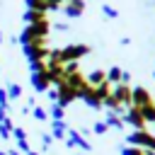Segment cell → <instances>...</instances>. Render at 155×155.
I'll use <instances>...</instances> for the list:
<instances>
[{
	"mask_svg": "<svg viewBox=\"0 0 155 155\" xmlns=\"http://www.w3.org/2000/svg\"><path fill=\"white\" fill-rule=\"evenodd\" d=\"M128 145H136V148H143V150H155V133L150 128H143V131H131L126 136Z\"/></svg>",
	"mask_w": 155,
	"mask_h": 155,
	"instance_id": "1",
	"label": "cell"
},
{
	"mask_svg": "<svg viewBox=\"0 0 155 155\" xmlns=\"http://www.w3.org/2000/svg\"><path fill=\"white\" fill-rule=\"evenodd\" d=\"M78 99V92L68 85V82H58L56 85V102L61 104V107H68V104H73Z\"/></svg>",
	"mask_w": 155,
	"mask_h": 155,
	"instance_id": "2",
	"label": "cell"
},
{
	"mask_svg": "<svg viewBox=\"0 0 155 155\" xmlns=\"http://www.w3.org/2000/svg\"><path fill=\"white\" fill-rule=\"evenodd\" d=\"M124 124L133 126V131H143V128H148V121L143 119V114H140L136 107H128V109H126V114H124Z\"/></svg>",
	"mask_w": 155,
	"mask_h": 155,
	"instance_id": "3",
	"label": "cell"
},
{
	"mask_svg": "<svg viewBox=\"0 0 155 155\" xmlns=\"http://www.w3.org/2000/svg\"><path fill=\"white\" fill-rule=\"evenodd\" d=\"M148 104H155V99H153V94H150V90L148 87H133V104L131 107H136V109H140V107H148Z\"/></svg>",
	"mask_w": 155,
	"mask_h": 155,
	"instance_id": "4",
	"label": "cell"
},
{
	"mask_svg": "<svg viewBox=\"0 0 155 155\" xmlns=\"http://www.w3.org/2000/svg\"><path fill=\"white\" fill-rule=\"evenodd\" d=\"M31 85L36 92H48L51 90V78L46 70H39V73H31Z\"/></svg>",
	"mask_w": 155,
	"mask_h": 155,
	"instance_id": "5",
	"label": "cell"
},
{
	"mask_svg": "<svg viewBox=\"0 0 155 155\" xmlns=\"http://www.w3.org/2000/svg\"><path fill=\"white\" fill-rule=\"evenodd\" d=\"M65 145H68V148H80V150H90V148H92V145H90V143L82 138V133H78L75 128H70V131H68Z\"/></svg>",
	"mask_w": 155,
	"mask_h": 155,
	"instance_id": "6",
	"label": "cell"
},
{
	"mask_svg": "<svg viewBox=\"0 0 155 155\" xmlns=\"http://www.w3.org/2000/svg\"><path fill=\"white\" fill-rule=\"evenodd\" d=\"M80 99H82V102H85L90 109H97V111L104 107V104H102V99H99V94H97V90H94L92 85H90V87L82 92V97H80Z\"/></svg>",
	"mask_w": 155,
	"mask_h": 155,
	"instance_id": "7",
	"label": "cell"
},
{
	"mask_svg": "<svg viewBox=\"0 0 155 155\" xmlns=\"http://www.w3.org/2000/svg\"><path fill=\"white\" fill-rule=\"evenodd\" d=\"M51 136H53V140H65L68 138L65 121H51Z\"/></svg>",
	"mask_w": 155,
	"mask_h": 155,
	"instance_id": "8",
	"label": "cell"
},
{
	"mask_svg": "<svg viewBox=\"0 0 155 155\" xmlns=\"http://www.w3.org/2000/svg\"><path fill=\"white\" fill-rule=\"evenodd\" d=\"M107 80H109L111 85H119V82L124 80V70H121L119 65H111V68L107 70Z\"/></svg>",
	"mask_w": 155,
	"mask_h": 155,
	"instance_id": "9",
	"label": "cell"
},
{
	"mask_svg": "<svg viewBox=\"0 0 155 155\" xmlns=\"http://www.w3.org/2000/svg\"><path fill=\"white\" fill-rule=\"evenodd\" d=\"M104 121H107V126H109V128H116V131H121V128H124V119H121L116 111H109Z\"/></svg>",
	"mask_w": 155,
	"mask_h": 155,
	"instance_id": "10",
	"label": "cell"
},
{
	"mask_svg": "<svg viewBox=\"0 0 155 155\" xmlns=\"http://www.w3.org/2000/svg\"><path fill=\"white\" fill-rule=\"evenodd\" d=\"M138 111L143 114V119H145L148 124H155V104H148V107H140Z\"/></svg>",
	"mask_w": 155,
	"mask_h": 155,
	"instance_id": "11",
	"label": "cell"
},
{
	"mask_svg": "<svg viewBox=\"0 0 155 155\" xmlns=\"http://www.w3.org/2000/svg\"><path fill=\"white\" fill-rule=\"evenodd\" d=\"M63 109H65V107H61L58 102H53V104H51V119H53V121H63V116H65Z\"/></svg>",
	"mask_w": 155,
	"mask_h": 155,
	"instance_id": "12",
	"label": "cell"
},
{
	"mask_svg": "<svg viewBox=\"0 0 155 155\" xmlns=\"http://www.w3.org/2000/svg\"><path fill=\"white\" fill-rule=\"evenodd\" d=\"M31 114H34V119H36V121H48V111H46V109H41V107H34V109H31Z\"/></svg>",
	"mask_w": 155,
	"mask_h": 155,
	"instance_id": "13",
	"label": "cell"
},
{
	"mask_svg": "<svg viewBox=\"0 0 155 155\" xmlns=\"http://www.w3.org/2000/svg\"><path fill=\"white\" fill-rule=\"evenodd\" d=\"M121 155H145V150L136 148V145H126V148H121Z\"/></svg>",
	"mask_w": 155,
	"mask_h": 155,
	"instance_id": "14",
	"label": "cell"
},
{
	"mask_svg": "<svg viewBox=\"0 0 155 155\" xmlns=\"http://www.w3.org/2000/svg\"><path fill=\"white\" fill-rule=\"evenodd\" d=\"M102 12H104V17H109V19H116V17H119V10L111 7V5H102Z\"/></svg>",
	"mask_w": 155,
	"mask_h": 155,
	"instance_id": "15",
	"label": "cell"
},
{
	"mask_svg": "<svg viewBox=\"0 0 155 155\" xmlns=\"http://www.w3.org/2000/svg\"><path fill=\"white\" fill-rule=\"evenodd\" d=\"M92 131H94L97 136H104V133L109 131V126H107V121H97V124L92 126Z\"/></svg>",
	"mask_w": 155,
	"mask_h": 155,
	"instance_id": "16",
	"label": "cell"
},
{
	"mask_svg": "<svg viewBox=\"0 0 155 155\" xmlns=\"http://www.w3.org/2000/svg\"><path fill=\"white\" fill-rule=\"evenodd\" d=\"M12 136L17 138V143H22V140H27V131H24L22 126H15V128H12Z\"/></svg>",
	"mask_w": 155,
	"mask_h": 155,
	"instance_id": "17",
	"label": "cell"
},
{
	"mask_svg": "<svg viewBox=\"0 0 155 155\" xmlns=\"http://www.w3.org/2000/svg\"><path fill=\"white\" fill-rule=\"evenodd\" d=\"M19 94H22V87H19V85H10V92H7V97H10V99H17Z\"/></svg>",
	"mask_w": 155,
	"mask_h": 155,
	"instance_id": "18",
	"label": "cell"
},
{
	"mask_svg": "<svg viewBox=\"0 0 155 155\" xmlns=\"http://www.w3.org/2000/svg\"><path fill=\"white\" fill-rule=\"evenodd\" d=\"M51 143H53V136H51V133H44V136H41V148H44V150H48V148H51Z\"/></svg>",
	"mask_w": 155,
	"mask_h": 155,
	"instance_id": "19",
	"label": "cell"
},
{
	"mask_svg": "<svg viewBox=\"0 0 155 155\" xmlns=\"http://www.w3.org/2000/svg\"><path fill=\"white\" fill-rule=\"evenodd\" d=\"M7 155H19V153L17 150H7Z\"/></svg>",
	"mask_w": 155,
	"mask_h": 155,
	"instance_id": "20",
	"label": "cell"
},
{
	"mask_svg": "<svg viewBox=\"0 0 155 155\" xmlns=\"http://www.w3.org/2000/svg\"><path fill=\"white\" fill-rule=\"evenodd\" d=\"M145 155H155V150H145Z\"/></svg>",
	"mask_w": 155,
	"mask_h": 155,
	"instance_id": "21",
	"label": "cell"
},
{
	"mask_svg": "<svg viewBox=\"0 0 155 155\" xmlns=\"http://www.w3.org/2000/svg\"><path fill=\"white\" fill-rule=\"evenodd\" d=\"M27 155H39V153H36V150H29V153H27Z\"/></svg>",
	"mask_w": 155,
	"mask_h": 155,
	"instance_id": "22",
	"label": "cell"
},
{
	"mask_svg": "<svg viewBox=\"0 0 155 155\" xmlns=\"http://www.w3.org/2000/svg\"><path fill=\"white\" fill-rule=\"evenodd\" d=\"M0 155H7V153H2V150H0Z\"/></svg>",
	"mask_w": 155,
	"mask_h": 155,
	"instance_id": "23",
	"label": "cell"
},
{
	"mask_svg": "<svg viewBox=\"0 0 155 155\" xmlns=\"http://www.w3.org/2000/svg\"><path fill=\"white\" fill-rule=\"evenodd\" d=\"M75 155H82V153H75Z\"/></svg>",
	"mask_w": 155,
	"mask_h": 155,
	"instance_id": "24",
	"label": "cell"
}]
</instances>
